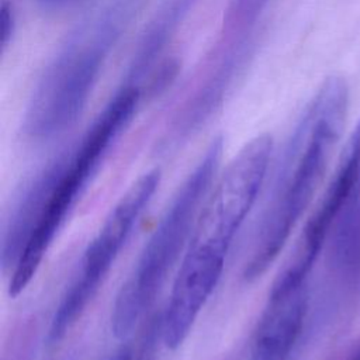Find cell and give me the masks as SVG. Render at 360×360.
Segmentation results:
<instances>
[{"mask_svg": "<svg viewBox=\"0 0 360 360\" xmlns=\"http://www.w3.org/2000/svg\"><path fill=\"white\" fill-rule=\"evenodd\" d=\"M160 179L159 169L143 173L110 210L98 232L83 252L76 273L55 309L48 329L49 343L63 339L96 297L139 218L158 191Z\"/></svg>", "mask_w": 360, "mask_h": 360, "instance_id": "cell-6", "label": "cell"}, {"mask_svg": "<svg viewBox=\"0 0 360 360\" xmlns=\"http://www.w3.org/2000/svg\"><path fill=\"white\" fill-rule=\"evenodd\" d=\"M307 311V285L273 284L253 329L248 360H287L300 339Z\"/></svg>", "mask_w": 360, "mask_h": 360, "instance_id": "cell-8", "label": "cell"}, {"mask_svg": "<svg viewBox=\"0 0 360 360\" xmlns=\"http://www.w3.org/2000/svg\"><path fill=\"white\" fill-rule=\"evenodd\" d=\"M149 0H104L60 46L30 100L22 129L51 139L79 118L111 51Z\"/></svg>", "mask_w": 360, "mask_h": 360, "instance_id": "cell-3", "label": "cell"}, {"mask_svg": "<svg viewBox=\"0 0 360 360\" xmlns=\"http://www.w3.org/2000/svg\"><path fill=\"white\" fill-rule=\"evenodd\" d=\"M271 153V136L257 135L218 173L210 188L160 312L162 343L167 350L184 343L212 295L236 233L264 184Z\"/></svg>", "mask_w": 360, "mask_h": 360, "instance_id": "cell-1", "label": "cell"}, {"mask_svg": "<svg viewBox=\"0 0 360 360\" xmlns=\"http://www.w3.org/2000/svg\"><path fill=\"white\" fill-rule=\"evenodd\" d=\"M138 103L139 87L125 84L94 118L79 142L63 152L62 167L44 214L7 276L10 297L20 295L39 270L45 255L98 172L108 150L129 125Z\"/></svg>", "mask_w": 360, "mask_h": 360, "instance_id": "cell-5", "label": "cell"}, {"mask_svg": "<svg viewBox=\"0 0 360 360\" xmlns=\"http://www.w3.org/2000/svg\"><path fill=\"white\" fill-rule=\"evenodd\" d=\"M0 21H1V28H0L1 30V45H3V48H6L13 35V31H14V17L11 13V7L7 6L6 3L1 6Z\"/></svg>", "mask_w": 360, "mask_h": 360, "instance_id": "cell-11", "label": "cell"}, {"mask_svg": "<svg viewBox=\"0 0 360 360\" xmlns=\"http://www.w3.org/2000/svg\"><path fill=\"white\" fill-rule=\"evenodd\" d=\"M349 107L342 77H328L316 90L291 132L270 184L243 278L255 281L277 259L315 197L340 139Z\"/></svg>", "mask_w": 360, "mask_h": 360, "instance_id": "cell-2", "label": "cell"}, {"mask_svg": "<svg viewBox=\"0 0 360 360\" xmlns=\"http://www.w3.org/2000/svg\"><path fill=\"white\" fill-rule=\"evenodd\" d=\"M159 343H162L159 328L149 325L136 346L129 343L121 346L110 360H155Z\"/></svg>", "mask_w": 360, "mask_h": 360, "instance_id": "cell-10", "label": "cell"}, {"mask_svg": "<svg viewBox=\"0 0 360 360\" xmlns=\"http://www.w3.org/2000/svg\"><path fill=\"white\" fill-rule=\"evenodd\" d=\"M360 183V120L350 134L335 169V173L308 218L297 245L277 277L305 284L323 248L330 226L347 207Z\"/></svg>", "mask_w": 360, "mask_h": 360, "instance_id": "cell-7", "label": "cell"}, {"mask_svg": "<svg viewBox=\"0 0 360 360\" xmlns=\"http://www.w3.org/2000/svg\"><path fill=\"white\" fill-rule=\"evenodd\" d=\"M63 153L55 156L22 183L11 200L1 225L0 263L7 277L25 249L58 180Z\"/></svg>", "mask_w": 360, "mask_h": 360, "instance_id": "cell-9", "label": "cell"}, {"mask_svg": "<svg viewBox=\"0 0 360 360\" xmlns=\"http://www.w3.org/2000/svg\"><path fill=\"white\" fill-rule=\"evenodd\" d=\"M347 360H360V349H357L353 354H350V357Z\"/></svg>", "mask_w": 360, "mask_h": 360, "instance_id": "cell-12", "label": "cell"}, {"mask_svg": "<svg viewBox=\"0 0 360 360\" xmlns=\"http://www.w3.org/2000/svg\"><path fill=\"white\" fill-rule=\"evenodd\" d=\"M222 155L224 139L218 136L207 146L160 215L115 295L110 315L115 338L125 339L135 329L155 302L174 264L181 260L200 208L219 173Z\"/></svg>", "mask_w": 360, "mask_h": 360, "instance_id": "cell-4", "label": "cell"}]
</instances>
